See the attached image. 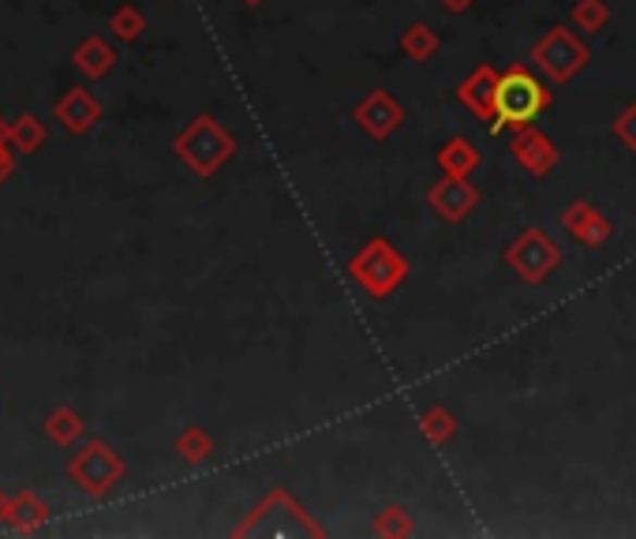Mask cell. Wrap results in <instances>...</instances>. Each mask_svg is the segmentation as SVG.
Segmentation results:
<instances>
[{
  "mask_svg": "<svg viewBox=\"0 0 636 539\" xmlns=\"http://www.w3.org/2000/svg\"><path fill=\"white\" fill-rule=\"evenodd\" d=\"M427 202H431V210L442 217V222L461 225V222H469V217L476 214L479 188L472 184V176H446L442 173V180L431 184Z\"/></svg>",
  "mask_w": 636,
  "mask_h": 539,
  "instance_id": "7",
  "label": "cell"
},
{
  "mask_svg": "<svg viewBox=\"0 0 636 539\" xmlns=\"http://www.w3.org/2000/svg\"><path fill=\"white\" fill-rule=\"evenodd\" d=\"M61 116L67 121V128L72 131H87L90 124L98 121V101L87 95V90H72L67 101L61 105Z\"/></svg>",
  "mask_w": 636,
  "mask_h": 539,
  "instance_id": "15",
  "label": "cell"
},
{
  "mask_svg": "<svg viewBox=\"0 0 636 539\" xmlns=\"http://www.w3.org/2000/svg\"><path fill=\"white\" fill-rule=\"evenodd\" d=\"M509 154L516 158V165H521L524 173L536 176V180H543V176H550L558 168L554 139H550V135L543 128H536V124H524V128L513 135V147H509Z\"/></svg>",
  "mask_w": 636,
  "mask_h": 539,
  "instance_id": "9",
  "label": "cell"
},
{
  "mask_svg": "<svg viewBox=\"0 0 636 539\" xmlns=\"http://www.w3.org/2000/svg\"><path fill=\"white\" fill-rule=\"evenodd\" d=\"M113 30H116V38H124V41L139 38V30H142V15L135 12V8H121V12L113 15Z\"/></svg>",
  "mask_w": 636,
  "mask_h": 539,
  "instance_id": "21",
  "label": "cell"
},
{
  "mask_svg": "<svg viewBox=\"0 0 636 539\" xmlns=\"http://www.w3.org/2000/svg\"><path fill=\"white\" fill-rule=\"evenodd\" d=\"M562 229H565V236H573L581 248L596 251L614 236V222H610L599 206H591L588 199H573L570 206L562 210Z\"/></svg>",
  "mask_w": 636,
  "mask_h": 539,
  "instance_id": "8",
  "label": "cell"
},
{
  "mask_svg": "<svg viewBox=\"0 0 636 539\" xmlns=\"http://www.w3.org/2000/svg\"><path fill=\"white\" fill-rule=\"evenodd\" d=\"M72 476L79 479L83 487H87L90 494H105L109 487L116 484V479L124 476V465H121V457H116L109 446H87V450L79 453V457L72 461Z\"/></svg>",
  "mask_w": 636,
  "mask_h": 539,
  "instance_id": "10",
  "label": "cell"
},
{
  "mask_svg": "<svg viewBox=\"0 0 636 539\" xmlns=\"http://www.w3.org/2000/svg\"><path fill=\"white\" fill-rule=\"evenodd\" d=\"M610 131H614V139L622 142L625 150H633V154H636V101H629V105H625L622 113L614 116Z\"/></svg>",
  "mask_w": 636,
  "mask_h": 539,
  "instance_id": "20",
  "label": "cell"
},
{
  "mask_svg": "<svg viewBox=\"0 0 636 539\" xmlns=\"http://www.w3.org/2000/svg\"><path fill=\"white\" fill-rule=\"evenodd\" d=\"M409 270H412L409 259H404L389 240H382V236L363 243V251H356L352 263H349L352 281L360 285L371 300L394 297V292L409 281Z\"/></svg>",
  "mask_w": 636,
  "mask_h": 539,
  "instance_id": "2",
  "label": "cell"
},
{
  "mask_svg": "<svg viewBox=\"0 0 636 539\" xmlns=\"http://www.w3.org/2000/svg\"><path fill=\"white\" fill-rule=\"evenodd\" d=\"M438 4H442L449 15H461V12H469V8L476 4V0H438Z\"/></svg>",
  "mask_w": 636,
  "mask_h": 539,
  "instance_id": "22",
  "label": "cell"
},
{
  "mask_svg": "<svg viewBox=\"0 0 636 539\" xmlns=\"http://www.w3.org/2000/svg\"><path fill=\"white\" fill-rule=\"evenodd\" d=\"M588 61H591V49L576 38L573 27H550L536 46H532V64H536V72L547 75L554 87L573 83L576 75L588 67Z\"/></svg>",
  "mask_w": 636,
  "mask_h": 539,
  "instance_id": "4",
  "label": "cell"
},
{
  "mask_svg": "<svg viewBox=\"0 0 636 539\" xmlns=\"http://www.w3.org/2000/svg\"><path fill=\"white\" fill-rule=\"evenodd\" d=\"M550 109V90L543 87L528 67H509L498 79V105H495V131H521L524 124H536L539 113Z\"/></svg>",
  "mask_w": 636,
  "mask_h": 539,
  "instance_id": "1",
  "label": "cell"
},
{
  "mask_svg": "<svg viewBox=\"0 0 636 539\" xmlns=\"http://www.w3.org/2000/svg\"><path fill=\"white\" fill-rule=\"evenodd\" d=\"M240 4H248V8H254V4H262V0H240Z\"/></svg>",
  "mask_w": 636,
  "mask_h": 539,
  "instance_id": "23",
  "label": "cell"
},
{
  "mask_svg": "<svg viewBox=\"0 0 636 539\" xmlns=\"http://www.w3.org/2000/svg\"><path fill=\"white\" fill-rule=\"evenodd\" d=\"M506 266L521 277L524 285H543L558 266H562V248L547 229L528 225L509 240L506 248Z\"/></svg>",
  "mask_w": 636,
  "mask_h": 539,
  "instance_id": "5",
  "label": "cell"
},
{
  "mask_svg": "<svg viewBox=\"0 0 636 539\" xmlns=\"http://www.w3.org/2000/svg\"><path fill=\"white\" fill-rule=\"evenodd\" d=\"M210 450H214V446H210V435L202 431V427H188V431L176 438V453H180L188 465H199V461H207Z\"/></svg>",
  "mask_w": 636,
  "mask_h": 539,
  "instance_id": "18",
  "label": "cell"
},
{
  "mask_svg": "<svg viewBox=\"0 0 636 539\" xmlns=\"http://www.w3.org/2000/svg\"><path fill=\"white\" fill-rule=\"evenodd\" d=\"M498 79L502 72H495L490 64H479L472 75H464L461 87H457V101L469 109L476 121L495 124V105H498Z\"/></svg>",
  "mask_w": 636,
  "mask_h": 539,
  "instance_id": "11",
  "label": "cell"
},
{
  "mask_svg": "<svg viewBox=\"0 0 636 539\" xmlns=\"http://www.w3.org/2000/svg\"><path fill=\"white\" fill-rule=\"evenodd\" d=\"M176 154L180 162L199 176H214L225 162L236 158V139L225 131L222 121L214 116H195V121L176 135Z\"/></svg>",
  "mask_w": 636,
  "mask_h": 539,
  "instance_id": "3",
  "label": "cell"
},
{
  "mask_svg": "<svg viewBox=\"0 0 636 539\" xmlns=\"http://www.w3.org/2000/svg\"><path fill=\"white\" fill-rule=\"evenodd\" d=\"M352 121H356V128L367 135V139L386 142L404 128L409 113H404V105L397 101V95H389V90H371L363 101H356Z\"/></svg>",
  "mask_w": 636,
  "mask_h": 539,
  "instance_id": "6",
  "label": "cell"
},
{
  "mask_svg": "<svg viewBox=\"0 0 636 539\" xmlns=\"http://www.w3.org/2000/svg\"><path fill=\"white\" fill-rule=\"evenodd\" d=\"M397 46H401V53L409 57V61L427 64L431 57H438V49H442V34L435 27H427V23H412V27H404Z\"/></svg>",
  "mask_w": 636,
  "mask_h": 539,
  "instance_id": "13",
  "label": "cell"
},
{
  "mask_svg": "<svg viewBox=\"0 0 636 539\" xmlns=\"http://www.w3.org/2000/svg\"><path fill=\"white\" fill-rule=\"evenodd\" d=\"M75 61L83 64V72H87V75H105L109 64H113V53H109V49L95 38V41H87L79 53H75Z\"/></svg>",
  "mask_w": 636,
  "mask_h": 539,
  "instance_id": "19",
  "label": "cell"
},
{
  "mask_svg": "<svg viewBox=\"0 0 636 539\" xmlns=\"http://www.w3.org/2000/svg\"><path fill=\"white\" fill-rule=\"evenodd\" d=\"M438 168H442L446 176H472L483 162V154L476 150V142L464 139V135H453L449 142H442L435 154Z\"/></svg>",
  "mask_w": 636,
  "mask_h": 539,
  "instance_id": "12",
  "label": "cell"
},
{
  "mask_svg": "<svg viewBox=\"0 0 636 539\" xmlns=\"http://www.w3.org/2000/svg\"><path fill=\"white\" fill-rule=\"evenodd\" d=\"M610 23V4L607 0H581L573 8V27L584 34H599Z\"/></svg>",
  "mask_w": 636,
  "mask_h": 539,
  "instance_id": "17",
  "label": "cell"
},
{
  "mask_svg": "<svg viewBox=\"0 0 636 539\" xmlns=\"http://www.w3.org/2000/svg\"><path fill=\"white\" fill-rule=\"evenodd\" d=\"M415 532V525H412V513L404 510V505H386V510L375 517V536L382 539H404V536H412Z\"/></svg>",
  "mask_w": 636,
  "mask_h": 539,
  "instance_id": "16",
  "label": "cell"
},
{
  "mask_svg": "<svg viewBox=\"0 0 636 539\" xmlns=\"http://www.w3.org/2000/svg\"><path fill=\"white\" fill-rule=\"evenodd\" d=\"M420 431L431 446L442 450V446H449L457 438V416L446 409V404H431V409L420 416Z\"/></svg>",
  "mask_w": 636,
  "mask_h": 539,
  "instance_id": "14",
  "label": "cell"
}]
</instances>
